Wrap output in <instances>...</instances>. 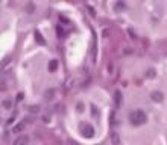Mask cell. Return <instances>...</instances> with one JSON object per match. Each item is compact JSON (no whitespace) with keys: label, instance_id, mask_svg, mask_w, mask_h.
Masks as SVG:
<instances>
[{"label":"cell","instance_id":"obj_1","mask_svg":"<svg viewBox=\"0 0 167 145\" xmlns=\"http://www.w3.org/2000/svg\"><path fill=\"white\" fill-rule=\"evenodd\" d=\"M129 120H131L132 126H141V124L146 122L147 116H146V114H144L143 110H134V112L129 114Z\"/></svg>","mask_w":167,"mask_h":145},{"label":"cell","instance_id":"obj_2","mask_svg":"<svg viewBox=\"0 0 167 145\" xmlns=\"http://www.w3.org/2000/svg\"><path fill=\"white\" fill-rule=\"evenodd\" d=\"M80 135H82L84 138H93L94 136V128L91 126L82 124V126H80Z\"/></svg>","mask_w":167,"mask_h":145},{"label":"cell","instance_id":"obj_3","mask_svg":"<svg viewBox=\"0 0 167 145\" xmlns=\"http://www.w3.org/2000/svg\"><path fill=\"white\" fill-rule=\"evenodd\" d=\"M122 103H123L122 92H120V91H116V92H114V104H116V107H122Z\"/></svg>","mask_w":167,"mask_h":145},{"label":"cell","instance_id":"obj_4","mask_svg":"<svg viewBox=\"0 0 167 145\" xmlns=\"http://www.w3.org/2000/svg\"><path fill=\"white\" fill-rule=\"evenodd\" d=\"M28 144H29V138L28 136H18L14 141L12 145H28Z\"/></svg>","mask_w":167,"mask_h":145},{"label":"cell","instance_id":"obj_5","mask_svg":"<svg viewBox=\"0 0 167 145\" xmlns=\"http://www.w3.org/2000/svg\"><path fill=\"white\" fill-rule=\"evenodd\" d=\"M24 128H26V121H21V122H18V124L14 126L12 132H14V133H20V132H23Z\"/></svg>","mask_w":167,"mask_h":145},{"label":"cell","instance_id":"obj_6","mask_svg":"<svg viewBox=\"0 0 167 145\" xmlns=\"http://www.w3.org/2000/svg\"><path fill=\"white\" fill-rule=\"evenodd\" d=\"M125 8H126V3L125 2H116V5H114V9L117 11V12L125 11Z\"/></svg>","mask_w":167,"mask_h":145},{"label":"cell","instance_id":"obj_7","mask_svg":"<svg viewBox=\"0 0 167 145\" xmlns=\"http://www.w3.org/2000/svg\"><path fill=\"white\" fill-rule=\"evenodd\" d=\"M163 92H158V91H155V92H152V100L153 101H163Z\"/></svg>","mask_w":167,"mask_h":145},{"label":"cell","instance_id":"obj_8","mask_svg":"<svg viewBox=\"0 0 167 145\" xmlns=\"http://www.w3.org/2000/svg\"><path fill=\"white\" fill-rule=\"evenodd\" d=\"M111 142H112V145H118V144H120V138H118V135H117L116 132L111 133Z\"/></svg>","mask_w":167,"mask_h":145},{"label":"cell","instance_id":"obj_9","mask_svg":"<svg viewBox=\"0 0 167 145\" xmlns=\"http://www.w3.org/2000/svg\"><path fill=\"white\" fill-rule=\"evenodd\" d=\"M56 68H58V61H55V59H53V61L49 62V69H50V71H55Z\"/></svg>","mask_w":167,"mask_h":145},{"label":"cell","instance_id":"obj_10","mask_svg":"<svg viewBox=\"0 0 167 145\" xmlns=\"http://www.w3.org/2000/svg\"><path fill=\"white\" fill-rule=\"evenodd\" d=\"M35 38H37V41H38V42H41L43 45L46 44V39H44V38H43V36H41V33H40V32H35Z\"/></svg>","mask_w":167,"mask_h":145},{"label":"cell","instance_id":"obj_11","mask_svg":"<svg viewBox=\"0 0 167 145\" xmlns=\"http://www.w3.org/2000/svg\"><path fill=\"white\" fill-rule=\"evenodd\" d=\"M2 106L5 107V109H11V107H12V101H9V100H3V101H2Z\"/></svg>","mask_w":167,"mask_h":145},{"label":"cell","instance_id":"obj_12","mask_svg":"<svg viewBox=\"0 0 167 145\" xmlns=\"http://www.w3.org/2000/svg\"><path fill=\"white\" fill-rule=\"evenodd\" d=\"M53 94H55V91H47V92H46V100L53 98Z\"/></svg>","mask_w":167,"mask_h":145},{"label":"cell","instance_id":"obj_13","mask_svg":"<svg viewBox=\"0 0 167 145\" xmlns=\"http://www.w3.org/2000/svg\"><path fill=\"white\" fill-rule=\"evenodd\" d=\"M29 110L32 112V114H37V112H40L38 106H30V107H29Z\"/></svg>","mask_w":167,"mask_h":145},{"label":"cell","instance_id":"obj_14","mask_svg":"<svg viewBox=\"0 0 167 145\" xmlns=\"http://www.w3.org/2000/svg\"><path fill=\"white\" fill-rule=\"evenodd\" d=\"M26 9H29V14H32V12H34V5L28 3V5H26Z\"/></svg>","mask_w":167,"mask_h":145},{"label":"cell","instance_id":"obj_15","mask_svg":"<svg viewBox=\"0 0 167 145\" xmlns=\"http://www.w3.org/2000/svg\"><path fill=\"white\" fill-rule=\"evenodd\" d=\"M155 76V71H153V69H149V71H147V77H153Z\"/></svg>","mask_w":167,"mask_h":145},{"label":"cell","instance_id":"obj_16","mask_svg":"<svg viewBox=\"0 0 167 145\" xmlns=\"http://www.w3.org/2000/svg\"><path fill=\"white\" fill-rule=\"evenodd\" d=\"M78 110H79V112H82V110H84V106H82V103H79V104H78Z\"/></svg>","mask_w":167,"mask_h":145},{"label":"cell","instance_id":"obj_17","mask_svg":"<svg viewBox=\"0 0 167 145\" xmlns=\"http://www.w3.org/2000/svg\"><path fill=\"white\" fill-rule=\"evenodd\" d=\"M56 30H58V33H59V36H62V30H61V27H58Z\"/></svg>","mask_w":167,"mask_h":145}]
</instances>
